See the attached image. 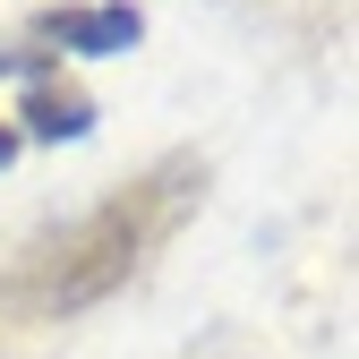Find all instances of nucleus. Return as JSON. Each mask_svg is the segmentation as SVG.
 <instances>
[{
  "mask_svg": "<svg viewBox=\"0 0 359 359\" xmlns=\"http://www.w3.org/2000/svg\"><path fill=\"white\" fill-rule=\"evenodd\" d=\"M197 197H205V163L197 154H163L128 189H111L95 214H77L69 231H43L0 274V308L9 317H77V308L111 299L120 283H137L180 240V222L197 214Z\"/></svg>",
  "mask_w": 359,
  "mask_h": 359,
  "instance_id": "obj_1",
  "label": "nucleus"
},
{
  "mask_svg": "<svg viewBox=\"0 0 359 359\" xmlns=\"http://www.w3.org/2000/svg\"><path fill=\"white\" fill-rule=\"evenodd\" d=\"M43 43H60V52H128V43L146 34V18L128 9V0H95V9H52L34 18Z\"/></svg>",
  "mask_w": 359,
  "mask_h": 359,
  "instance_id": "obj_2",
  "label": "nucleus"
},
{
  "mask_svg": "<svg viewBox=\"0 0 359 359\" xmlns=\"http://www.w3.org/2000/svg\"><path fill=\"white\" fill-rule=\"evenodd\" d=\"M86 128H95V95H86L77 77H52L43 69L34 86H26V137H86Z\"/></svg>",
  "mask_w": 359,
  "mask_h": 359,
  "instance_id": "obj_3",
  "label": "nucleus"
},
{
  "mask_svg": "<svg viewBox=\"0 0 359 359\" xmlns=\"http://www.w3.org/2000/svg\"><path fill=\"white\" fill-rule=\"evenodd\" d=\"M9 69H34V77H43V52H18V43H0V77H9Z\"/></svg>",
  "mask_w": 359,
  "mask_h": 359,
  "instance_id": "obj_4",
  "label": "nucleus"
},
{
  "mask_svg": "<svg viewBox=\"0 0 359 359\" xmlns=\"http://www.w3.org/2000/svg\"><path fill=\"white\" fill-rule=\"evenodd\" d=\"M9 154H18V128H9V120H0V163H9Z\"/></svg>",
  "mask_w": 359,
  "mask_h": 359,
  "instance_id": "obj_5",
  "label": "nucleus"
}]
</instances>
